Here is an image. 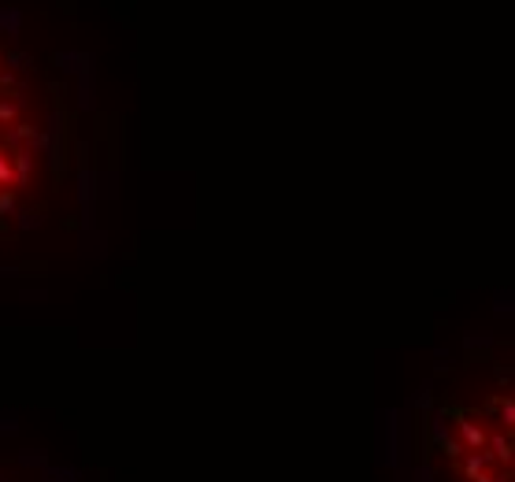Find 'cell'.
Returning <instances> with one entry per match:
<instances>
[{
	"mask_svg": "<svg viewBox=\"0 0 515 482\" xmlns=\"http://www.w3.org/2000/svg\"><path fill=\"white\" fill-rule=\"evenodd\" d=\"M445 415H453V426L459 434V442L467 445V453H482L490 449V431L482 426V420H478V412H464V408H445Z\"/></svg>",
	"mask_w": 515,
	"mask_h": 482,
	"instance_id": "obj_1",
	"label": "cell"
},
{
	"mask_svg": "<svg viewBox=\"0 0 515 482\" xmlns=\"http://www.w3.org/2000/svg\"><path fill=\"white\" fill-rule=\"evenodd\" d=\"M490 453H493V460L496 463H504V468H508V463L515 460V431H490Z\"/></svg>",
	"mask_w": 515,
	"mask_h": 482,
	"instance_id": "obj_2",
	"label": "cell"
},
{
	"mask_svg": "<svg viewBox=\"0 0 515 482\" xmlns=\"http://www.w3.org/2000/svg\"><path fill=\"white\" fill-rule=\"evenodd\" d=\"M486 412H493L496 423H501L504 431H515V397H496L490 408H482V415Z\"/></svg>",
	"mask_w": 515,
	"mask_h": 482,
	"instance_id": "obj_3",
	"label": "cell"
}]
</instances>
